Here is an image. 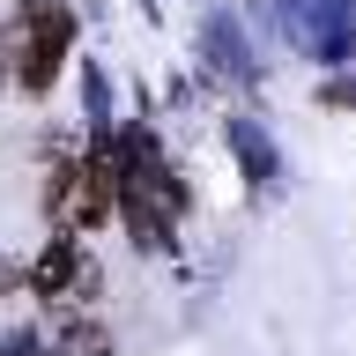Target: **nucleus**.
<instances>
[{"label":"nucleus","mask_w":356,"mask_h":356,"mask_svg":"<svg viewBox=\"0 0 356 356\" xmlns=\"http://www.w3.org/2000/svg\"><path fill=\"white\" fill-rule=\"evenodd\" d=\"M111 200H119V178L104 163H60L44 178V208H52L60 230H97L111 216Z\"/></svg>","instance_id":"f257e3e1"},{"label":"nucleus","mask_w":356,"mask_h":356,"mask_svg":"<svg viewBox=\"0 0 356 356\" xmlns=\"http://www.w3.org/2000/svg\"><path fill=\"white\" fill-rule=\"evenodd\" d=\"M60 52H67V15L52 8V0H30L22 8V38H15V82L22 89H52V74H60Z\"/></svg>","instance_id":"f03ea898"},{"label":"nucleus","mask_w":356,"mask_h":356,"mask_svg":"<svg viewBox=\"0 0 356 356\" xmlns=\"http://www.w3.org/2000/svg\"><path fill=\"white\" fill-rule=\"evenodd\" d=\"M38 289L52 297V305H60L67 289H82V297H89V289H97V267H89L82 252H74V245H52V252L38 260Z\"/></svg>","instance_id":"7ed1b4c3"}]
</instances>
